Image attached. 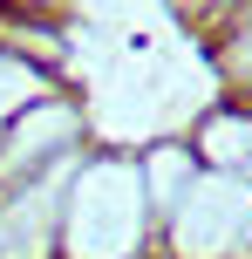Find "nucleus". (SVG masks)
<instances>
[{"label": "nucleus", "mask_w": 252, "mask_h": 259, "mask_svg": "<svg viewBox=\"0 0 252 259\" xmlns=\"http://www.w3.org/2000/svg\"><path fill=\"white\" fill-rule=\"evenodd\" d=\"M245 259H252V252H245Z\"/></svg>", "instance_id": "7ed1b4c3"}, {"label": "nucleus", "mask_w": 252, "mask_h": 259, "mask_svg": "<svg viewBox=\"0 0 252 259\" xmlns=\"http://www.w3.org/2000/svg\"><path fill=\"white\" fill-rule=\"evenodd\" d=\"M239 103H245V116H252V96H239Z\"/></svg>", "instance_id": "f03ea898"}, {"label": "nucleus", "mask_w": 252, "mask_h": 259, "mask_svg": "<svg viewBox=\"0 0 252 259\" xmlns=\"http://www.w3.org/2000/svg\"><path fill=\"white\" fill-rule=\"evenodd\" d=\"M157 259H164V252H157Z\"/></svg>", "instance_id": "20e7f679"}, {"label": "nucleus", "mask_w": 252, "mask_h": 259, "mask_svg": "<svg viewBox=\"0 0 252 259\" xmlns=\"http://www.w3.org/2000/svg\"><path fill=\"white\" fill-rule=\"evenodd\" d=\"M157 191L143 150H89L62 191V259H157Z\"/></svg>", "instance_id": "f257e3e1"}]
</instances>
